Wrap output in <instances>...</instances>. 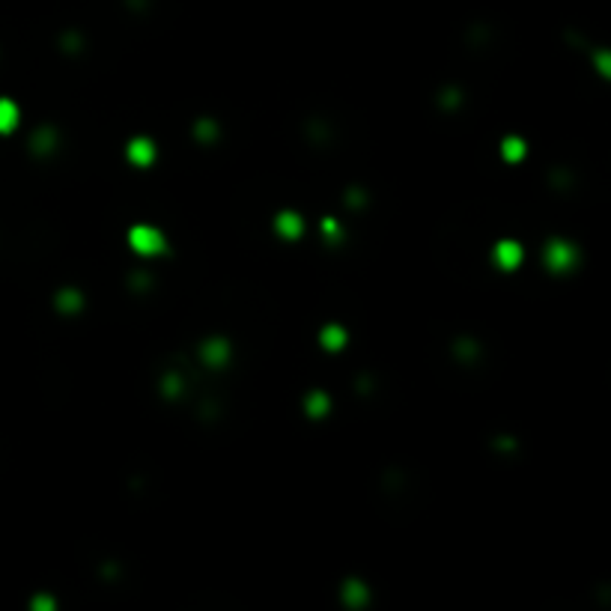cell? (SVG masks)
Here are the masks:
<instances>
[{
    "instance_id": "cell-1",
    "label": "cell",
    "mask_w": 611,
    "mask_h": 611,
    "mask_svg": "<svg viewBox=\"0 0 611 611\" xmlns=\"http://www.w3.org/2000/svg\"><path fill=\"white\" fill-rule=\"evenodd\" d=\"M12 117H15V114H12V107H9V105H0V126H3L6 119H12Z\"/></svg>"
}]
</instances>
